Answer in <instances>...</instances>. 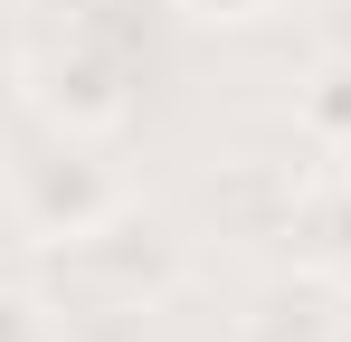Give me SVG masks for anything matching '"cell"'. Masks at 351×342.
Masks as SVG:
<instances>
[{
  "mask_svg": "<svg viewBox=\"0 0 351 342\" xmlns=\"http://www.w3.org/2000/svg\"><path fill=\"white\" fill-rule=\"evenodd\" d=\"M19 209H29L38 238L76 247V238H95V228L114 219V181H105V162L58 152V162H29V171H19Z\"/></svg>",
  "mask_w": 351,
  "mask_h": 342,
  "instance_id": "cell-1",
  "label": "cell"
},
{
  "mask_svg": "<svg viewBox=\"0 0 351 342\" xmlns=\"http://www.w3.org/2000/svg\"><path fill=\"white\" fill-rule=\"evenodd\" d=\"M304 124H313L323 143H351V57H332V67L304 86Z\"/></svg>",
  "mask_w": 351,
  "mask_h": 342,
  "instance_id": "cell-2",
  "label": "cell"
},
{
  "mask_svg": "<svg viewBox=\"0 0 351 342\" xmlns=\"http://www.w3.org/2000/svg\"><path fill=\"white\" fill-rule=\"evenodd\" d=\"M0 342H38V314H29L19 295H0Z\"/></svg>",
  "mask_w": 351,
  "mask_h": 342,
  "instance_id": "cell-3",
  "label": "cell"
},
{
  "mask_svg": "<svg viewBox=\"0 0 351 342\" xmlns=\"http://www.w3.org/2000/svg\"><path fill=\"white\" fill-rule=\"evenodd\" d=\"M199 10H209V19H256L266 0H199Z\"/></svg>",
  "mask_w": 351,
  "mask_h": 342,
  "instance_id": "cell-4",
  "label": "cell"
},
{
  "mask_svg": "<svg viewBox=\"0 0 351 342\" xmlns=\"http://www.w3.org/2000/svg\"><path fill=\"white\" fill-rule=\"evenodd\" d=\"M342 152H351V143H342Z\"/></svg>",
  "mask_w": 351,
  "mask_h": 342,
  "instance_id": "cell-5",
  "label": "cell"
}]
</instances>
